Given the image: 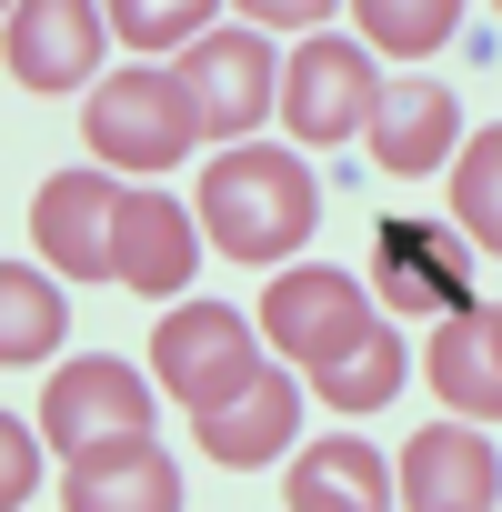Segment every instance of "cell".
<instances>
[{"label": "cell", "mask_w": 502, "mask_h": 512, "mask_svg": "<svg viewBox=\"0 0 502 512\" xmlns=\"http://www.w3.org/2000/svg\"><path fill=\"white\" fill-rule=\"evenodd\" d=\"M21 91H81L101 71V11L91 0H11V41H0Z\"/></svg>", "instance_id": "10"}, {"label": "cell", "mask_w": 502, "mask_h": 512, "mask_svg": "<svg viewBox=\"0 0 502 512\" xmlns=\"http://www.w3.org/2000/svg\"><path fill=\"white\" fill-rule=\"evenodd\" d=\"M312 221H322V191H312V171L302 161H282V151H251V141H231L211 171H201V231H211V251H231V262H292V251L312 241Z\"/></svg>", "instance_id": "1"}, {"label": "cell", "mask_w": 502, "mask_h": 512, "mask_svg": "<svg viewBox=\"0 0 502 512\" xmlns=\"http://www.w3.org/2000/svg\"><path fill=\"white\" fill-rule=\"evenodd\" d=\"M241 11H251V31H312L332 0H241Z\"/></svg>", "instance_id": "24"}, {"label": "cell", "mask_w": 502, "mask_h": 512, "mask_svg": "<svg viewBox=\"0 0 502 512\" xmlns=\"http://www.w3.org/2000/svg\"><path fill=\"white\" fill-rule=\"evenodd\" d=\"M191 432H201V452H211L221 472H262V462L302 432V392H292L282 372H262V382H241L231 402L191 412Z\"/></svg>", "instance_id": "15"}, {"label": "cell", "mask_w": 502, "mask_h": 512, "mask_svg": "<svg viewBox=\"0 0 502 512\" xmlns=\"http://www.w3.org/2000/svg\"><path fill=\"white\" fill-rule=\"evenodd\" d=\"M362 141H372V161H382L392 181H422V171H442V161L462 151V111H452L442 81H382Z\"/></svg>", "instance_id": "14"}, {"label": "cell", "mask_w": 502, "mask_h": 512, "mask_svg": "<svg viewBox=\"0 0 502 512\" xmlns=\"http://www.w3.org/2000/svg\"><path fill=\"white\" fill-rule=\"evenodd\" d=\"M352 21H362L372 51L422 61V51H442V41L462 31V0H352Z\"/></svg>", "instance_id": "18"}, {"label": "cell", "mask_w": 502, "mask_h": 512, "mask_svg": "<svg viewBox=\"0 0 502 512\" xmlns=\"http://www.w3.org/2000/svg\"><path fill=\"white\" fill-rule=\"evenodd\" d=\"M392 392H402V342H392V332L352 342L342 362H312V402H332V412H372V402H392Z\"/></svg>", "instance_id": "19"}, {"label": "cell", "mask_w": 502, "mask_h": 512, "mask_svg": "<svg viewBox=\"0 0 502 512\" xmlns=\"http://www.w3.org/2000/svg\"><path fill=\"white\" fill-rule=\"evenodd\" d=\"M372 101H382V71H372V51H362V41L312 31V41L282 61V121H292V141H312V151H332V141L372 131Z\"/></svg>", "instance_id": "4"}, {"label": "cell", "mask_w": 502, "mask_h": 512, "mask_svg": "<svg viewBox=\"0 0 502 512\" xmlns=\"http://www.w3.org/2000/svg\"><path fill=\"white\" fill-rule=\"evenodd\" d=\"M81 141H91V161H111V171H171V161L201 141V121H191V101H181V71H111V81L91 91V111H81Z\"/></svg>", "instance_id": "2"}, {"label": "cell", "mask_w": 502, "mask_h": 512, "mask_svg": "<svg viewBox=\"0 0 502 512\" xmlns=\"http://www.w3.org/2000/svg\"><path fill=\"white\" fill-rule=\"evenodd\" d=\"M181 101L201 121V141H251V121H262L282 101V61L262 31H201L181 51Z\"/></svg>", "instance_id": "5"}, {"label": "cell", "mask_w": 502, "mask_h": 512, "mask_svg": "<svg viewBox=\"0 0 502 512\" xmlns=\"http://www.w3.org/2000/svg\"><path fill=\"white\" fill-rule=\"evenodd\" d=\"M211 11H221V0H111V31L131 41V51H191L201 31H211Z\"/></svg>", "instance_id": "22"}, {"label": "cell", "mask_w": 502, "mask_h": 512, "mask_svg": "<svg viewBox=\"0 0 502 512\" xmlns=\"http://www.w3.org/2000/svg\"><path fill=\"white\" fill-rule=\"evenodd\" d=\"M452 211H462V231L482 251H502V121L452 151Z\"/></svg>", "instance_id": "21"}, {"label": "cell", "mask_w": 502, "mask_h": 512, "mask_svg": "<svg viewBox=\"0 0 502 512\" xmlns=\"http://www.w3.org/2000/svg\"><path fill=\"white\" fill-rule=\"evenodd\" d=\"M492 11H502V0H492Z\"/></svg>", "instance_id": "26"}, {"label": "cell", "mask_w": 502, "mask_h": 512, "mask_svg": "<svg viewBox=\"0 0 502 512\" xmlns=\"http://www.w3.org/2000/svg\"><path fill=\"white\" fill-rule=\"evenodd\" d=\"M41 432L61 452L111 442V432H151V382L131 362H61L51 372V402H41Z\"/></svg>", "instance_id": "11"}, {"label": "cell", "mask_w": 502, "mask_h": 512, "mask_svg": "<svg viewBox=\"0 0 502 512\" xmlns=\"http://www.w3.org/2000/svg\"><path fill=\"white\" fill-rule=\"evenodd\" d=\"M201 241H211V231H201L171 191H131L111 282H121V292H141V302H181V282H191V262H201Z\"/></svg>", "instance_id": "13"}, {"label": "cell", "mask_w": 502, "mask_h": 512, "mask_svg": "<svg viewBox=\"0 0 502 512\" xmlns=\"http://www.w3.org/2000/svg\"><path fill=\"white\" fill-rule=\"evenodd\" d=\"M121 211H131V191L111 181V161H101V171H51V181L31 191V241L51 251V272L111 282V262H121Z\"/></svg>", "instance_id": "7"}, {"label": "cell", "mask_w": 502, "mask_h": 512, "mask_svg": "<svg viewBox=\"0 0 502 512\" xmlns=\"http://www.w3.org/2000/svg\"><path fill=\"white\" fill-rule=\"evenodd\" d=\"M282 502H292V512H382V502H402V492H392V462H382L372 442L332 432V442H312V452L292 462Z\"/></svg>", "instance_id": "16"}, {"label": "cell", "mask_w": 502, "mask_h": 512, "mask_svg": "<svg viewBox=\"0 0 502 512\" xmlns=\"http://www.w3.org/2000/svg\"><path fill=\"white\" fill-rule=\"evenodd\" d=\"M382 312L392 322H452V312H482V282H472V251L462 231L442 221H382Z\"/></svg>", "instance_id": "6"}, {"label": "cell", "mask_w": 502, "mask_h": 512, "mask_svg": "<svg viewBox=\"0 0 502 512\" xmlns=\"http://www.w3.org/2000/svg\"><path fill=\"white\" fill-rule=\"evenodd\" d=\"M392 492L412 512H482V502H502V462H492V442L472 422H422Z\"/></svg>", "instance_id": "12"}, {"label": "cell", "mask_w": 502, "mask_h": 512, "mask_svg": "<svg viewBox=\"0 0 502 512\" xmlns=\"http://www.w3.org/2000/svg\"><path fill=\"white\" fill-rule=\"evenodd\" d=\"M372 332H382V322H372V292H362L352 272L302 262V272H282V282L262 292V342L292 352V362H342V352L372 342Z\"/></svg>", "instance_id": "8"}, {"label": "cell", "mask_w": 502, "mask_h": 512, "mask_svg": "<svg viewBox=\"0 0 502 512\" xmlns=\"http://www.w3.org/2000/svg\"><path fill=\"white\" fill-rule=\"evenodd\" d=\"M51 492L71 512H181V462L151 432H111V442H81Z\"/></svg>", "instance_id": "9"}, {"label": "cell", "mask_w": 502, "mask_h": 512, "mask_svg": "<svg viewBox=\"0 0 502 512\" xmlns=\"http://www.w3.org/2000/svg\"><path fill=\"white\" fill-rule=\"evenodd\" d=\"M472 322H482V352L502 362V312H472Z\"/></svg>", "instance_id": "25"}, {"label": "cell", "mask_w": 502, "mask_h": 512, "mask_svg": "<svg viewBox=\"0 0 502 512\" xmlns=\"http://www.w3.org/2000/svg\"><path fill=\"white\" fill-rule=\"evenodd\" d=\"M422 372H432V392L452 402V412H502V362L482 352V322L472 312H452V322H432V352H422Z\"/></svg>", "instance_id": "17"}, {"label": "cell", "mask_w": 502, "mask_h": 512, "mask_svg": "<svg viewBox=\"0 0 502 512\" xmlns=\"http://www.w3.org/2000/svg\"><path fill=\"white\" fill-rule=\"evenodd\" d=\"M51 342H61V292L41 282V272H0V362H51Z\"/></svg>", "instance_id": "20"}, {"label": "cell", "mask_w": 502, "mask_h": 512, "mask_svg": "<svg viewBox=\"0 0 502 512\" xmlns=\"http://www.w3.org/2000/svg\"><path fill=\"white\" fill-rule=\"evenodd\" d=\"M151 372L181 412L231 402L241 382H262V342H251V312L231 302H181L171 322H151Z\"/></svg>", "instance_id": "3"}, {"label": "cell", "mask_w": 502, "mask_h": 512, "mask_svg": "<svg viewBox=\"0 0 502 512\" xmlns=\"http://www.w3.org/2000/svg\"><path fill=\"white\" fill-rule=\"evenodd\" d=\"M0 492H11V502H31V492H51L41 482V442L11 422V432H0Z\"/></svg>", "instance_id": "23"}]
</instances>
